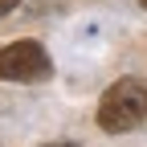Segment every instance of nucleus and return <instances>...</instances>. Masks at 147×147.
<instances>
[{
	"label": "nucleus",
	"instance_id": "nucleus-1",
	"mask_svg": "<svg viewBox=\"0 0 147 147\" xmlns=\"http://www.w3.org/2000/svg\"><path fill=\"white\" fill-rule=\"evenodd\" d=\"M98 127L106 135H127V131L147 127V82L119 78L115 86H106V94L98 102Z\"/></svg>",
	"mask_w": 147,
	"mask_h": 147
},
{
	"label": "nucleus",
	"instance_id": "nucleus-2",
	"mask_svg": "<svg viewBox=\"0 0 147 147\" xmlns=\"http://www.w3.org/2000/svg\"><path fill=\"white\" fill-rule=\"evenodd\" d=\"M53 61L41 41H12L0 49V78L4 82H45Z\"/></svg>",
	"mask_w": 147,
	"mask_h": 147
},
{
	"label": "nucleus",
	"instance_id": "nucleus-3",
	"mask_svg": "<svg viewBox=\"0 0 147 147\" xmlns=\"http://www.w3.org/2000/svg\"><path fill=\"white\" fill-rule=\"evenodd\" d=\"M16 4H21V0H0V16H8V12H12Z\"/></svg>",
	"mask_w": 147,
	"mask_h": 147
},
{
	"label": "nucleus",
	"instance_id": "nucleus-4",
	"mask_svg": "<svg viewBox=\"0 0 147 147\" xmlns=\"http://www.w3.org/2000/svg\"><path fill=\"white\" fill-rule=\"evenodd\" d=\"M45 147H74V143H45Z\"/></svg>",
	"mask_w": 147,
	"mask_h": 147
},
{
	"label": "nucleus",
	"instance_id": "nucleus-5",
	"mask_svg": "<svg viewBox=\"0 0 147 147\" xmlns=\"http://www.w3.org/2000/svg\"><path fill=\"white\" fill-rule=\"evenodd\" d=\"M139 4H143V8H147V0H139Z\"/></svg>",
	"mask_w": 147,
	"mask_h": 147
}]
</instances>
